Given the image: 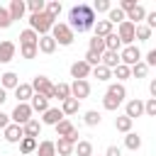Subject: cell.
<instances>
[{
  "instance_id": "5b68a950",
  "label": "cell",
  "mask_w": 156,
  "mask_h": 156,
  "mask_svg": "<svg viewBox=\"0 0 156 156\" xmlns=\"http://www.w3.org/2000/svg\"><path fill=\"white\" fill-rule=\"evenodd\" d=\"M29 85H32V90H34L37 95H44L46 100H51V93H54V83H51L46 76H34V80H32Z\"/></svg>"
},
{
  "instance_id": "ba28073f",
  "label": "cell",
  "mask_w": 156,
  "mask_h": 156,
  "mask_svg": "<svg viewBox=\"0 0 156 156\" xmlns=\"http://www.w3.org/2000/svg\"><path fill=\"white\" fill-rule=\"evenodd\" d=\"M68 88H71V98H76L78 102L90 95V83L88 80H73V83H68Z\"/></svg>"
},
{
  "instance_id": "8992f818",
  "label": "cell",
  "mask_w": 156,
  "mask_h": 156,
  "mask_svg": "<svg viewBox=\"0 0 156 156\" xmlns=\"http://www.w3.org/2000/svg\"><path fill=\"white\" fill-rule=\"evenodd\" d=\"M141 61V51H139V46H122L119 49V63H124V66H134V63H139Z\"/></svg>"
},
{
  "instance_id": "11a10c76",
  "label": "cell",
  "mask_w": 156,
  "mask_h": 156,
  "mask_svg": "<svg viewBox=\"0 0 156 156\" xmlns=\"http://www.w3.org/2000/svg\"><path fill=\"white\" fill-rule=\"evenodd\" d=\"M149 93H151V98H156V80L149 83Z\"/></svg>"
},
{
  "instance_id": "ab89813d",
  "label": "cell",
  "mask_w": 156,
  "mask_h": 156,
  "mask_svg": "<svg viewBox=\"0 0 156 156\" xmlns=\"http://www.w3.org/2000/svg\"><path fill=\"white\" fill-rule=\"evenodd\" d=\"M146 73H149V66L144 61H139V63H134L129 68V76H134V78H146Z\"/></svg>"
},
{
  "instance_id": "681fc988",
  "label": "cell",
  "mask_w": 156,
  "mask_h": 156,
  "mask_svg": "<svg viewBox=\"0 0 156 156\" xmlns=\"http://www.w3.org/2000/svg\"><path fill=\"white\" fill-rule=\"evenodd\" d=\"M136 5H139L136 0H122V2H119V10H122V12L127 15V12H132V10L136 7Z\"/></svg>"
},
{
  "instance_id": "c3c4849f",
  "label": "cell",
  "mask_w": 156,
  "mask_h": 156,
  "mask_svg": "<svg viewBox=\"0 0 156 156\" xmlns=\"http://www.w3.org/2000/svg\"><path fill=\"white\" fill-rule=\"evenodd\" d=\"M20 54H22V58H34L39 51H37V46H20Z\"/></svg>"
},
{
  "instance_id": "4dcf8cb0",
  "label": "cell",
  "mask_w": 156,
  "mask_h": 156,
  "mask_svg": "<svg viewBox=\"0 0 156 156\" xmlns=\"http://www.w3.org/2000/svg\"><path fill=\"white\" fill-rule=\"evenodd\" d=\"M102 41H105V51H117V54H119V49H122V41L117 39V34H115V32H112V34H107Z\"/></svg>"
},
{
  "instance_id": "cb8c5ba5",
  "label": "cell",
  "mask_w": 156,
  "mask_h": 156,
  "mask_svg": "<svg viewBox=\"0 0 156 156\" xmlns=\"http://www.w3.org/2000/svg\"><path fill=\"white\" fill-rule=\"evenodd\" d=\"M124 17H127V22H132V24L136 27V24H141V20L146 17V10H144V5H136V7H134L132 12H127Z\"/></svg>"
},
{
  "instance_id": "ffe728a7",
  "label": "cell",
  "mask_w": 156,
  "mask_h": 156,
  "mask_svg": "<svg viewBox=\"0 0 156 156\" xmlns=\"http://www.w3.org/2000/svg\"><path fill=\"white\" fill-rule=\"evenodd\" d=\"M61 112H63V117H71V115H76L78 110H80V102L76 100V98H66L63 102H61V107H58Z\"/></svg>"
},
{
  "instance_id": "e575fe53",
  "label": "cell",
  "mask_w": 156,
  "mask_h": 156,
  "mask_svg": "<svg viewBox=\"0 0 156 156\" xmlns=\"http://www.w3.org/2000/svg\"><path fill=\"white\" fill-rule=\"evenodd\" d=\"M90 76L98 78V80H110V78H112V71L105 68V66H93V68H90Z\"/></svg>"
},
{
  "instance_id": "3957f363",
  "label": "cell",
  "mask_w": 156,
  "mask_h": 156,
  "mask_svg": "<svg viewBox=\"0 0 156 156\" xmlns=\"http://www.w3.org/2000/svg\"><path fill=\"white\" fill-rule=\"evenodd\" d=\"M51 27H54V20H51L46 12H39V15H29V29H32V32H37L39 37L49 34V32H51Z\"/></svg>"
},
{
  "instance_id": "7402d4cb",
  "label": "cell",
  "mask_w": 156,
  "mask_h": 156,
  "mask_svg": "<svg viewBox=\"0 0 156 156\" xmlns=\"http://www.w3.org/2000/svg\"><path fill=\"white\" fill-rule=\"evenodd\" d=\"M93 32H95V37L105 39V37H107V34H112L115 29H112V24H110L107 20H98V22L93 24Z\"/></svg>"
},
{
  "instance_id": "e0dca14e",
  "label": "cell",
  "mask_w": 156,
  "mask_h": 156,
  "mask_svg": "<svg viewBox=\"0 0 156 156\" xmlns=\"http://www.w3.org/2000/svg\"><path fill=\"white\" fill-rule=\"evenodd\" d=\"M22 134H24V136H29V139H37V136L41 134V122L32 117L27 124H22Z\"/></svg>"
},
{
  "instance_id": "db71d44e",
  "label": "cell",
  "mask_w": 156,
  "mask_h": 156,
  "mask_svg": "<svg viewBox=\"0 0 156 156\" xmlns=\"http://www.w3.org/2000/svg\"><path fill=\"white\" fill-rule=\"evenodd\" d=\"M10 124V115H5V112H0V129H5Z\"/></svg>"
},
{
  "instance_id": "d6a6232c",
  "label": "cell",
  "mask_w": 156,
  "mask_h": 156,
  "mask_svg": "<svg viewBox=\"0 0 156 156\" xmlns=\"http://www.w3.org/2000/svg\"><path fill=\"white\" fill-rule=\"evenodd\" d=\"M44 12H46V15H49V17H51V20L56 22V17L61 15V2H58V0H51V2H44Z\"/></svg>"
},
{
  "instance_id": "603a6c76",
  "label": "cell",
  "mask_w": 156,
  "mask_h": 156,
  "mask_svg": "<svg viewBox=\"0 0 156 156\" xmlns=\"http://www.w3.org/2000/svg\"><path fill=\"white\" fill-rule=\"evenodd\" d=\"M29 107H32V112H46L49 110V100L44 98V95H32V100H29Z\"/></svg>"
},
{
  "instance_id": "52a82bcc",
  "label": "cell",
  "mask_w": 156,
  "mask_h": 156,
  "mask_svg": "<svg viewBox=\"0 0 156 156\" xmlns=\"http://www.w3.org/2000/svg\"><path fill=\"white\" fill-rule=\"evenodd\" d=\"M115 34H117V39L122 41V46H132V44H134V24H132V22L124 20L122 24H117V32H115Z\"/></svg>"
},
{
  "instance_id": "bcb514c9",
  "label": "cell",
  "mask_w": 156,
  "mask_h": 156,
  "mask_svg": "<svg viewBox=\"0 0 156 156\" xmlns=\"http://www.w3.org/2000/svg\"><path fill=\"white\" fill-rule=\"evenodd\" d=\"M144 115L156 117V98H149V100L144 102Z\"/></svg>"
},
{
  "instance_id": "1f68e13d",
  "label": "cell",
  "mask_w": 156,
  "mask_h": 156,
  "mask_svg": "<svg viewBox=\"0 0 156 156\" xmlns=\"http://www.w3.org/2000/svg\"><path fill=\"white\" fill-rule=\"evenodd\" d=\"M124 146H127L129 151H136V149L141 146V136H139L136 132H129V134H124Z\"/></svg>"
},
{
  "instance_id": "9f6ffc18",
  "label": "cell",
  "mask_w": 156,
  "mask_h": 156,
  "mask_svg": "<svg viewBox=\"0 0 156 156\" xmlns=\"http://www.w3.org/2000/svg\"><path fill=\"white\" fill-rule=\"evenodd\" d=\"M5 100H7V90H2V88H0V105H2Z\"/></svg>"
},
{
  "instance_id": "9c48e42d",
  "label": "cell",
  "mask_w": 156,
  "mask_h": 156,
  "mask_svg": "<svg viewBox=\"0 0 156 156\" xmlns=\"http://www.w3.org/2000/svg\"><path fill=\"white\" fill-rule=\"evenodd\" d=\"M88 76H90V66H88L83 58L71 63V78H73V80H85Z\"/></svg>"
},
{
  "instance_id": "7a4b0ae2",
  "label": "cell",
  "mask_w": 156,
  "mask_h": 156,
  "mask_svg": "<svg viewBox=\"0 0 156 156\" xmlns=\"http://www.w3.org/2000/svg\"><path fill=\"white\" fill-rule=\"evenodd\" d=\"M51 39L56 41V46L61 44V46H71L73 44V39H76V34L71 32V27L66 24V22H54V27H51Z\"/></svg>"
},
{
  "instance_id": "6da1fadb",
  "label": "cell",
  "mask_w": 156,
  "mask_h": 156,
  "mask_svg": "<svg viewBox=\"0 0 156 156\" xmlns=\"http://www.w3.org/2000/svg\"><path fill=\"white\" fill-rule=\"evenodd\" d=\"M98 22V17H95V12H93V7L90 5H85V2H78V5H73L71 7V12H68V27H71V32L76 34H80V32H88V29H93V24Z\"/></svg>"
},
{
  "instance_id": "5bb4252c",
  "label": "cell",
  "mask_w": 156,
  "mask_h": 156,
  "mask_svg": "<svg viewBox=\"0 0 156 156\" xmlns=\"http://www.w3.org/2000/svg\"><path fill=\"white\" fill-rule=\"evenodd\" d=\"M17 85H20V76H17L15 71H7V73L0 76V88H2V90H15Z\"/></svg>"
},
{
  "instance_id": "7bdbcfd3",
  "label": "cell",
  "mask_w": 156,
  "mask_h": 156,
  "mask_svg": "<svg viewBox=\"0 0 156 156\" xmlns=\"http://www.w3.org/2000/svg\"><path fill=\"white\" fill-rule=\"evenodd\" d=\"M24 5H27V10H29L32 15H39V12H44V0H27Z\"/></svg>"
},
{
  "instance_id": "7c38bea8",
  "label": "cell",
  "mask_w": 156,
  "mask_h": 156,
  "mask_svg": "<svg viewBox=\"0 0 156 156\" xmlns=\"http://www.w3.org/2000/svg\"><path fill=\"white\" fill-rule=\"evenodd\" d=\"M61 119H63V112H61L58 107H49L46 112H41V124H51V127H56Z\"/></svg>"
},
{
  "instance_id": "f5cc1de1",
  "label": "cell",
  "mask_w": 156,
  "mask_h": 156,
  "mask_svg": "<svg viewBox=\"0 0 156 156\" xmlns=\"http://www.w3.org/2000/svg\"><path fill=\"white\" fill-rule=\"evenodd\" d=\"M105 156H122V149L112 144V146H107V151H105Z\"/></svg>"
},
{
  "instance_id": "4316f807",
  "label": "cell",
  "mask_w": 156,
  "mask_h": 156,
  "mask_svg": "<svg viewBox=\"0 0 156 156\" xmlns=\"http://www.w3.org/2000/svg\"><path fill=\"white\" fill-rule=\"evenodd\" d=\"M51 98H56L58 102H63L66 98H71V88H68V83H56V85H54Z\"/></svg>"
},
{
  "instance_id": "8d00e7d4",
  "label": "cell",
  "mask_w": 156,
  "mask_h": 156,
  "mask_svg": "<svg viewBox=\"0 0 156 156\" xmlns=\"http://www.w3.org/2000/svg\"><path fill=\"white\" fill-rule=\"evenodd\" d=\"M73 129H76V127H73V122H71L68 117H63V119L56 124V134H58V136H68Z\"/></svg>"
},
{
  "instance_id": "484cf974",
  "label": "cell",
  "mask_w": 156,
  "mask_h": 156,
  "mask_svg": "<svg viewBox=\"0 0 156 156\" xmlns=\"http://www.w3.org/2000/svg\"><path fill=\"white\" fill-rule=\"evenodd\" d=\"M105 95H112V98H117L119 102H124V98H127V88H124L122 83H110Z\"/></svg>"
},
{
  "instance_id": "f546056e",
  "label": "cell",
  "mask_w": 156,
  "mask_h": 156,
  "mask_svg": "<svg viewBox=\"0 0 156 156\" xmlns=\"http://www.w3.org/2000/svg\"><path fill=\"white\" fill-rule=\"evenodd\" d=\"M37 156H56V149H54V141L44 139L37 144Z\"/></svg>"
},
{
  "instance_id": "6f0895ef",
  "label": "cell",
  "mask_w": 156,
  "mask_h": 156,
  "mask_svg": "<svg viewBox=\"0 0 156 156\" xmlns=\"http://www.w3.org/2000/svg\"><path fill=\"white\" fill-rule=\"evenodd\" d=\"M93 156H95V154H93Z\"/></svg>"
},
{
  "instance_id": "8fae6325",
  "label": "cell",
  "mask_w": 156,
  "mask_h": 156,
  "mask_svg": "<svg viewBox=\"0 0 156 156\" xmlns=\"http://www.w3.org/2000/svg\"><path fill=\"white\" fill-rule=\"evenodd\" d=\"M2 132H5V141H7V144H20L22 136H24V134H22V127H20V124H12V122H10Z\"/></svg>"
},
{
  "instance_id": "d4e9b609",
  "label": "cell",
  "mask_w": 156,
  "mask_h": 156,
  "mask_svg": "<svg viewBox=\"0 0 156 156\" xmlns=\"http://www.w3.org/2000/svg\"><path fill=\"white\" fill-rule=\"evenodd\" d=\"M37 41H39V34L37 32H32V29L20 32V46H37Z\"/></svg>"
},
{
  "instance_id": "277c9868",
  "label": "cell",
  "mask_w": 156,
  "mask_h": 156,
  "mask_svg": "<svg viewBox=\"0 0 156 156\" xmlns=\"http://www.w3.org/2000/svg\"><path fill=\"white\" fill-rule=\"evenodd\" d=\"M32 115H34V112H32L29 102H17V107H15V110H12V115H10V122L22 127V124H27V122L32 119Z\"/></svg>"
},
{
  "instance_id": "2e32d148",
  "label": "cell",
  "mask_w": 156,
  "mask_h": 156,
  "mask_svg": "<svg viewBox=\"0 0 156 156\" xmlns=\"http://www.w3.org/2000/svg\"><path fill=\"white\" fill-rule=\"evenodd\" d=\"M100 66H105V68H117L119 66V54L117 51H102L100 54Z\"/></svg>"
},
{
  "instance_id": "30bf717a",
  "label": "cell",
  "mask_w": 156,
  "mask_h": 156,
  "mask_svg": "<svg viewBox=\"0 0 156 156\" xmlns=\"http://www.w3.org/2000/svg\"><path fill=\"white\" fill-rule=\"evenodd\" d=\"M124 115L134 122L136 117H141L144 115V102L139 100V98H134V100H127V105H124Z\"/></svg>"
},
{
  "instance_id": "83f0119b",
  "label": "cell",
  "mask_w": 156,
  "mask_h": 156,
  "mask_svg": "<svg viewBox=\"0 0 156 156\" xmlns=\"http://www.w3.org/2000/svg\"><path fill=\"white\" fill-rule=\"evenodd\" d=\"M132 124H134V122H132L127 115L115 117V129H117V132H122V134H129V132H132Z\"/></svg>"
},
{
  "instance_id": "816d5d0a",
  "label": "cell",
  "mask_w": 156,
  "mask_h": 156,
  "mask_svg": "<svg viewBox=\"0 0 156 156\" xmlns=\"http://www.w3.org/2000/svg\"><path fill=\"white\" fill-rule=\"evenodd\" d=\"M144 63L151 68V66H156V49H151L149 54H146V58H144Z\"/></svg>"
},
{
  "instance_id": "b9f144b4",
  "label": "cell",
  "mask_w": 156,
  "mask_h": 156,
  "mask_svg": "<svg viewBox=\"0 0 156 156\" xmlns=\"http://www.w3.org/2000/svg\"><path fill=\"white\" fill-rule=\"evenodd\" d=\"M112 76H115L117 80H127V78H132V76H129V66H124V63H119L117 68H112Z\"/></svg>"
},
{
  "instance_id": "4fadbf2b",
  "label": "cell",
  "mask_w": 156,
  "mask_h": 156,
  "mask_svg": "<svg viewBox=\"0 0 156 156\" xmlns=\"http://www.w3.org/2000/svg\"><path fill=\"white\" fill-rule=\"evenodd\" d=\"M15 51H17V46H15L10 39L0 41V63H10V61L15 58Z\"/></svg>"
},
{
  "instance_id": "d6986e66",
  "label": "cell",
  "mask_w": 156,
  "mask_h": 156,
  "mask_svg": "<svg viewBox=\"0 0 156 156\" xmlns=\"http://www.w3.org/2000/svg\"><path fill=\"white\" fill-rule=\"evenodd\" d=\"M32 95H34V90H32L29 83H20V85L15 88V98H17V102H29Z\"/></svg>"
},
{
  "instance_id": "f6af8a7d",
  "label": "cell",
  "mask_w": 156,
  "mask_h": 156,
  "mask_svg": "<svg viewBox=\"0 0 156 156\" xmlns=\"http://www.w3.org/2000/svg\"><path fill=\"white\" fill-rule=\"evenodd\" d=\"M90 7H93V12H110L112 5H110V0H95Z\"/></svg>"
},
{
  "instance_id": "74e56055",
  "label": "cell",
  "mask_w": 156,
  "mask_h": 156,
  "mask_svg": "<svg viewBox=\"0 0 156 156\" xmlns=\"http://www.w3.org/2000/svg\"><path fill=\"white\" fill-rule=\"evenodd\" d=\"M37 144H39L37 139H29V136H22V141H20V151H22L24 156H27V154H34V151H37Z\"/></svg>"
},
{
  "instance_id": "ee69618b",
  "label": "cell",
  "mask_w": 156,
  "mask_h": 156,
  "mask_svg": "<svg viewBox=\"0 0 156 156\" xmlns=\"http://www.w3.org/2000/svg\"><path fill=\"white\" fill-rule=\"evenodd\" d=\"M119 105H122V102H119L117 98H112V95H105V98H102V107H105V110H110V112H115Z\"/></svg>"
},
{
  "instance_id": "f35d334b",
  "label": "cell",
  "mask_w": 156,
  "mask_h": 156,
  "mask_svg": "<svg viewBox=\"0 0 156 156\" xmlns=\"http://www.w3.org/2000/svg\"><path fill=\"white\" fill-rule=\"evenodd\" d=\"M149 39H151V29L144 24H136L134 27V41H149Z\"/></svg>"
},
{
  "instance_id": "836d02e7",
  "label": "cell",
  "mask_w": 156,
  "mask_h": 156,
  "mask_svg": "<svg viewBox=\"0 0 156 156\" xmlns=\"http://www.w3.org/2000/svg\"><path fill=\"white\" fill-rule=\"evenodd\" d=\"M127 17H124V12L119 10V7H110V12H107V22L115 27V24H122Z\"/></svg>"
},
{
  "instance_id": "f907efd6",
  "label": "cell",
  "mask_w": 156,
  "mask_h": 156,
  "mask_svg": "<svg viewBox=\"0 0 156 156\" xmlns=\"http://www.w3.org/2000/svg\"><path fill=\"white\" fill-rule=\"evenodd\" d=\"M146 24L144 27H149V29H156V12H146Z\"/></svg>"
},
{
  "instance_id": "7dc6e473",
  "label": "cell",
  "mask_w": 156,
  "mask_h": 156,
  "mask_svg": "<svg viewBox=\"0 0 156 156\" xmlns=\"http://www.w3.org/2000/svg\"><path fill=\"white\" fill-rule=\"evenodd\" d=\"M12 24V20H10V12H7V7H0V29H7Z\"/></svg>"
},
{
  "instance_id": "60d3db41",
  "label": "cell",
  "mask_w": 156,
  "mask_h": 156,
  "mask_svg": "<svg viewBox=\"0 0 156 156\" xmlns=\"http://www.w3.org/2000/svg\"><path fill=\"white\" fill-rule=\"evenodd\" d=\"M88 51H95V54H102V51H105V41H102L100 37H93V39L88 41Z\"/></svg>"
},
{
  "instance_id": "d590c367",
  "label": "cell",
  "mask_w": 156,
  "mask_h": 156,
  "mask_svg": "<svg viewBox=\"0 0 156 156\" xmlns=\"http://www.w3.org/2000/svg\"><path fill=\"white\" fill-rule=\"evenodd\" d=\"M83 122H85L88 127H98V124L102 122V115H100L98 110H88V112L83 115Z\"/></svg>"
},
{
  "instance_id": "44dd1931",
  "label": "cell",
  "mask_w": 156,
  "mask_h": 156,
  "mask_svg": "<svg viewBox=\"0 0 156 156\" xmlns=\"http://www.w3.org/2000/svg\"><path fill=\"white\" fill-rule=\"evenodd\" d=\"M73 146H76V144H71L66 136H58V141H54V149H56L58 156H71V154H73Z\"/></svg>"
},
{
  "instance_id": "9a60e30c",
  "label": "cell",
  "mask_w": 156,
  "mask_h": 156,
  "mask_svg": "<svg viewBox=\"0 0 156 156\" xmlns=\"http://www.w3.org/2000/svg\"><path fill=\"white\" fill-rule=\"evenodd\" d=\"M7 12H10V20H12V22H15V20H22V17H24V12H27L24 0H12V2H10V7H7Z\"/></svg>"
},
{
  "instance_id": "ac0fdd59",
  "label": "cell",
  "mask_w": 156,
  "mask_h": 156,
  "mask_svg": "<svg viewBox=\"0 0 156 156\" xmlns=\"http://www.w3.org/2000/svg\"><path fill=\"white\" fill-rule=\"evenodd\" d=\"M37 51H41V54H54V51H56V41L51 39V34L39 37V41H37Z\"/></svg>"
},
{
  "instance_id": "f1b7e54d",
  "label": "cell",
  "mask_w": 156,
  "mask_h": 156,
  "mask_svg": "<svg viewBox=\"0 0 156 156\" xmlns=\"http://www.w3.org/2000/svg\"><path fill=\"white\" fill-rule=\"evenodd\" d=\"M73 151H76L78 156H93V144H90L88 139H78L76 146H73Z\"/></svg>"
}]
</instances>
